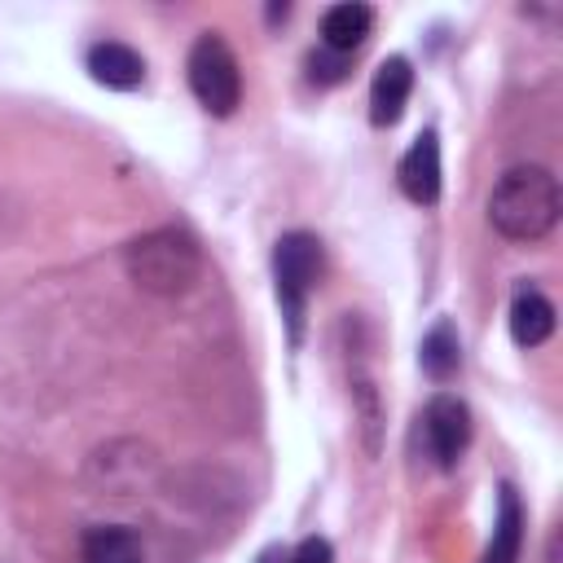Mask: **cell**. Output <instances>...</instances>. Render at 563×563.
I'll return each instance as SVG.
<instances>
[{"label":"cell","instance_id":"cell-17","mask_svg":"<svg viewBox=\"0 0 563 563\" xmlns=\"http://www.w3.org/2000/svg\"><path fill=\"white\" fill-rule=\"evenodd\" d=\"M260 563H273V559H260Z\"/></svg>","mask_w":563,"mask_h":563},{"label":"cell","instance_id":"cell-9","mask_svg":"<svg viewBox=\"0 0 563 563\" xmlns=\"http://www.w3.org/2000/svg\"><path fill=\"white\" fill-rule=\"evenodd\" d=\"M84 66H88V75H92L101 88H114V92H132V88L145 79V62H141V53L128 48V44H119V40H101V44H92L88 57H84Z\"/></svg>","mask_w":563,"mask_h":563},{"label":"cell","instance_id":"cell-12","mask_svg":"<svg viewBox=\"0 0 563 563\" xmlns=\"http://www.w3.org/2000/svg\"><path fill=\"white\" fill-rule=\"evenodd\" d=\"M79 559L84 563H145V545L123 523H92L79 537Z\"/></svg>","mask_w":563,"mask_h":563},{"label":"cell","instance_id":"cell-4","mask_svg":"<svg viewBox=\"0 0 563 563\" xmlns=\"http://www.w3.org/2000/svg\"><path fill=\"white\" fill-rule=\"evenodd\" d=\"M273 277H277V299H282V312L290 321V334L299 339L303 303H308V295L321 277V242L303 229L282 233L277 246H273Z\"/></svg>","mask_w":563,"mask_h":563},{"label":"cell","instance_id":"cell-13","mask_svg":"<svg viewBox=\"0 0 563 563\" xmlns=\"http://www.w3.org/2000/svg\"><path fill=\"white\" fill-rule=\"evenodd\" d=\"M519 550H523V506H519V493L510 484H501L497 523H493V541L484 550V563H519Z\"/></svg>","mask_w":563,"mask_h":563},{"label":"cell","instance_id":"cell-14","mask_svg":"<svg viewBox=\"0 0 563 563\" xmlns=\"http://www.w3.org/2000/svg\"><path fill=\"white\" fill-rule=\"evenodd\" d=\"M418 361H422V369H427L435 383L453 378V369H457V361H462V347H457V330H453V321H435V325L427 330Z\"/></svg>","mask_w":563,"mask_h":563},{"label":"cell","instance_id":"cell-11","mask_svg":"<svg viewBox=\"0 0 563 563\" xmlns=\"http://www.w3.org/2000/svg\"><path fill=\"white\" fill-rule=\"evenodd\" d=\"M506 325H510V339L519 347H541L554 334V303L537 286H519L515 299H510Z\"/></svg>","mask_w":563,"mask_h":563},{"label":"cell","instance_id":"cell-10","mask_svg":"<svg viewBox=\"0 0 563 563\" xmlns=\"http://www.w3.org/2000/svg\"><path fill=\"white\" fill-rule=\"evenodd\" d=\"M374 31V9L361 4V0H343V4H330L321 13V48L330 53H356Z\"/></svg>","mask_w":563,"mask_h":563},{"label":"cell","instance_id":"cell-3","mask_svg":"<svg viewBox=\"0 0 563 563\" xmlns=\"http://www.w3.org/2000/svg\"><path fill=\"white\" fill-rule=\"evenodd\" d=\"M185 75H189V92L198 97V106L216 119H229L242 101V66L233 57V48L207 31L194 40L189 48V62H185Z\"/></svg>","mask_w":563,"mask_h":563},{"label":"cell","instance_id":"cell-7","mask_svg":"<svg viewBox=\"0 0 563 563\" xmlns=\"http://www.w3.org/2000/svg\"><path fill=\"white\" fill-rule=\"evenodd\" d=\"M396 180H400V194L418 207H431L440 198V141H435V132H422L405 150V158L396 167Z\"/></svg>","mask_w":563,"mask_h":563},{"label":"cell","instance_id":"cell-2","mask_svg":"<svg viewBox=\"0 0 563 563\" xmlns=\"http://www.w3.org/2000/svg\"><path fill=\"white\" fill-rule=\"evenodd\" d=\"M123 268L145 295L176 299L202 277V251L185 229L163 224L123 246Z\"/></svg>","mask_w":563,"mask_h":563},{"label":"cell","instance_id":"cell-5","mask_svg":"<svg viewBox=\"0 0 563 563\" xmlns=\"http://www.w3.org/2000/svg\"><path fill=\"white\" fill-rule=\"evenodd\" d=\"M154 453L150 444L141 440H114L106 449L92 453L88 462V484L101 493V497H132L141 493L150 479H154Z\"/></svg>","mask_w":563,"mask_h":563},{"label":"cell","instance_id":"cell-6","mask_svg":"<svg viewBox=\"0 0 563 563\" xmlns=\"http://www.w3.org/2000/svg\"><path fill=\"white\" fill-rule=\"evenodd\" d=\"M422 444L440 471H453L471 444V409L449 391L431 396L422 409Z\"/></svg>","mask_w":563,"mask_h":563},{"label":"cell","instance_id":"cell-8","mask_svg":"<svg viewBox=\"0 0 563 563\" xmlns=\"http://www.w3.org/2000/svg\"><path fill=\"white\" fill-rule=\"evenodd\" d=\"M409 92H413V66L405 57H387L374 70V84H369V123L374 128H391L405 114Z\"/></svg>","mask_w":563,"mask_h":563},{"label":"cell","instance_id":"cell-1","mask_svg":"<svg viewBox=\"0 0 563 563\" xmlns=\"http://www.w3.org/2000/svg\"><path fill=\"white\" fill-rule=\"evenodd\" d=\"M559 180L541 163H519L497 176L488 194V224L506 242H541L559 224Z\"/></svg>","mask_w":563,"mask_h":563},{"label":"cell","instance_id":"cell-15","mask_svg":"<svg viewBox=\"0 0 563 563\" xmlns=\"http://www.w3.org/2000/svg\"><path fill=\"white\" fill-rule=\"evenodd\" d=\"M343 75H347V57H343V53H330V48L308 53V79H312V84L330 88V84H339Z\"/></svg>","mask_w":563,"mask_h":563},{"label":"cell","instance_id":"cell-16","mask_svg":"<svg viewBox=\"0 0 563 563\" xmlns=\"http://www.w3.org/2000/svg\"><path fill=\"white\" fill-rule=\"evenodd\" d=\"M286 563H334V545L325 537H303Z\"/></svg>","mask_w":563,"mask_h":563}]
</instances>
